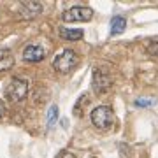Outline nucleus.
Instances as JSON below:
<instances>
[{
    "instance_id": "obj_10",
    "label": "nucleus",
    "mask_w": 158,
    "mask_h": 158,
    "mask_svg": "<svg viewBox=\"0 0 158 158\" xmlns=\"http://www.w3.org/2000/svg\"><path fill=\"white\" fill-rule=\"evenodd\" d=\"M125 28H127V19L123 16H114L111 19V34H121Z\"/></svg>"
},
{
    "instance_id": "obj_16",
    "label": "nucleus",
    "mask_w": 158,
    "mask_h": 158,
    "mask_svg": "<svg viewBox=\"0 0 158 158\" xmlns=\"http://www.w3.org/2000/svg\"><path fill=\"white\" fill-rule=\"evenodd\" d=\"M4 114H6V106H4V102L0 100V119L4 118Z\"/></svg>"
},
{
    "instance_id": "obj_13",
    "label": "nucleus",
    "mask_w": 158,
    "mask_h": 158,
    "mask_svg": "<svg viewBox=\"0 0 158 158\" xmlns=\"http://www.w3.org/2000/svg\"><path fill=\"white\" fill-rule=\"evenodd\" d=\"M83 104L86 106V95L79 97V102L76 104V107H74V114H76V116H81V106H83Z\"/></svg>"
},
{
    "instance_id": "obj_14",
    "label": "nucleus",
    "mask_w": 158,
    "mask_h": 158,
    "mask_svg": "<svg viewBox=\"0 0 158 158\" xmlns=\"http://www.w3.org/2000/svg\"><path fill=\"white\" fill-rule=\"evenodd\" d=\"M153 104H155V100H151V98H139V100H135L137 107H149Z\"/></svg>"
},
{
    "instance_id": "obj_15",
    "label": "nucleus",
    "mask_w": 158,
    "mask_h": 158,
    "mask_svg": "<svg viewBox=\"0 0 158 158\" xmlns=\"http://www.w3.org/2000/svg\"><path fill=\"white\" fill-rule=\"evenodd\" d=\"M56 158H76V155H74L72 151H69V149H63V151L58 153Z\"/></svg>"
},
{
    "instance_id": "obj_7",
    "label": "nucleus",
    "mask_w": 158,
    "mask_h": 158,
    "mask_svg": "<svg viewBox=\"0 0 158 158\" xmlns=\"http://www.w3.org/2000/svg\"><path fill=\"white\" fill-rule=\"evenodd\" d=\"M14 65V55L11 49H0V72L11 70Z\"/></svg>"
},
{
    "instance_id": "obj_5",
    "label": "nucleus",
    "mask_w": 158,
    "mask_h": 158,
    "mask_svg": "<svg viewBox=\"0 0 158 158\" xmlns=\"http://www.w3.org/2000/svg\"><path fill=\"white\" fill-rule=\"evenodd\" d=\"M111 88V77L102 70H93V90L97 93H106Z\"/></svg>"
},
{
    "instance_id": "obj_4",
    "label": "nucleus",
    "mask_w": 158,
    "mask_h": 158,
    "mask_svg": "<svg viewBox=\"0 0 158 158\" xmlns=\"http://www.w3.org/2000/svg\"><path fill=\"white\" fill-rule=\"evenodd\" d=\"M93 18V9L86 6H76L70 7L62 14V19L65 23H72V21H90Z\"/></svg>"
},
{
    "instance_id": "obj_3",
    "label": "nucleus",
    "mask_w": 158,
    "mask_h": 158,
    "mask_svg": "<svg viewBox=\"0 0 158 158\" xmlns=\"http://www.w3.org/2000/svg\"><path fill=\"white\" fill-rule=\"evenodd\" d=\"M28 93V83L21 77H14L11 79V83L6 88V97L12 102H19L23 100Z\"/></svg>"
},
{
    "instance_id": "obj_12",
    "label": "nucleus",
    "mask_w": 158,
    "mask_h": 158,
    "mask_svg": "<svg viewBox=\"0 0 158 158\" xmlns=\"http://www.w3.org/2000/svg\"><path fill=\"white\" fill-rule=\"evenodd\" d=\"M146 51L151 55V56H158V40H153V42H149L146 48Z\"/></svg>"
},
{
    "instance_id": "obj_8",
    "label": "nucleus",
    "mask_w": 158,
    "mask_h": 158,
    "mask_svg": "<svg viewBox=\"0 0 158 158\" xmlns=\"http://www.w3.org/2000/svg\"><path fill=\"white\" fill-rule=\"evenodd\" d=\"M21 12L25 18H35L42 12V4H39V2H25L21 6Z\"/></svg>"
},
{
    "instance_id": "obj_9",
    "label": "nucleus",
    "mask_w": 158,
    "mask_h": 158,
    "mask_svg": "<svg viewBox=\"0 0 158 158\" xmlns=\"http://www.w3.org/2000/svg\"><path fill=\"white\" fill-rule=\"evenodd\" d=\"M60 37L65 40H79L83 39V30L81 28H65L62 27L60 28Z\"/></svg>"
},
{
    "instance_id": "obj_2",
    "label": "nucleus",
    "mask_w": 158,
    "mask_h": 158,
    "mask_svg": "<svg viewBox=\"0 0 158 158\" xmlns=\"http://www.w3.org/2000/svg\"><path fill=\"white\" fill-rule=\"evenodd\" d=\"M91 123L100 130H109L114 125V113L107 106H98L91 111Z\"/></svg>"
},
{
    "instance_id": "obj_6",
    "label": "nucleus",
    "mask_w": 158,
    "mask_h": 158,
    "mask_svg": "<svg viewBox=\"0 0 158 158\" xmlns=\"http://www.w3.org/2000/svg\"><path fill=\"white\" fill-rule=\"evenodd\" d=\"M46 56V51L42 46H37V44H30L23 49V58L25 62H30V63H37L40 60H44Z\"/></svg>"
},
{
    "instance_id": "obj_11",
    "label": "nucleus",
    "mask_w": 158,
    "mask_h": 158,
    "mask_svg": "<svg viewBox=\"0 0 158 158\" xmlns=\"http://www.w3.org/2000/svg\"><path fill=\"white\" fill-rule=\"evenodd\" d=\"M55 118H58V107L56 106H51L49 113H48V125H49V127L55 123Z\"/></svg>"
},
{
    "instance_id": "obj_1",
    "label": "nucleus",
    "mask_w": 158,
    "mask_h": 158,
    "mask_svg": "<svg viewBox=\"0 0 158 158\" xmlns=\"http://www.w3.org/2000/svg\"><path fill=\"white\" fill-rule=\"evenodd\" d=\"M77 62H79L77 53L72 49H65L53 60V69L60 74H69L70 70L77 67Z\"/></svg>"
}]
</instances>
